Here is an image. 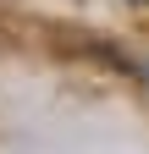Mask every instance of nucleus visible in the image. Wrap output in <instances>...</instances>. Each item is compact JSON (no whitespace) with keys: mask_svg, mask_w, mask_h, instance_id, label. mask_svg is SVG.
Listing matches in <instances>:
<instances>
[]
</instances>
